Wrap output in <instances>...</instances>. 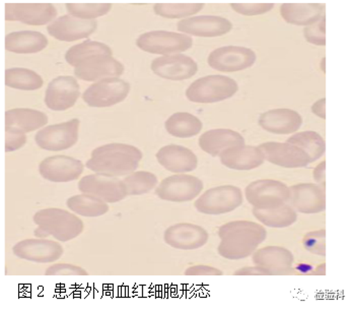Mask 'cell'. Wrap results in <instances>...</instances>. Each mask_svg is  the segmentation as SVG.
<instances>
[{"label":"cell","instance_id":"e575fe53","mask_svg":"<svg viewBox=\"0 0 355 311\" xmlns=\"http://www.w3.org/2000/svg\"><path fill=\"white\" fill-rule=\"evenodd\" d=\"M98 56H112L113 52L106 44L96 42V41H85L70 47L65 54V59L70 65L78 67L87 59Z\"/></svg>","mask_w":355,"mask_h":311},{"label":"cell","instance_id":"9a60e30c","mask_svg":"<svg viewBox=\"0 0 355 311\" xmlns=\"http://www.w3.org/2000/svg\"><path fill=\"white\" fill-rule=\"evenodd\" d=\"M83 168L80 160L69 156L57 155L44 159L39 165V172L44 179L51 183H70L80 178Z\"/></svg>","mask_w":355,"mask_h":311},{"label":"cell","instance_id":"bcb514c9","mask_svg":"<svg viewBox=\"0 0 355 311\" xmlns=\"http://www.w3.org/2000/svg\"><path fill=\"white\" fill-rule=\"evenodd\" d=\"M185 275L187 276H223V273L219 269L214 267L205 266V264H198V266H192L186 269Z\"/></svg>","mask_w":355,"mask_h":311},{"label":"cell","instance_id":"7402d4cb","mask_svg":"<svg viewBox=\"0 0 355 311\" xmlns=\"http://www.w3.org/2000/svg\"><path fill=\"white\" fill-rule=\"evenodd\" d=\"M124 72V65L113 56H98L87 59L74 69L80 80L96 82L98 80L118 78Z\"/></svg>","mask_w":355,"mask_h":311},{"label":"cell","instance_id":"b9f144b4","mask_svg":"<svg viewBox=\"0 0 355 311\" xmlns=\"http://www.w3.org/2000/svg\"><path fill=\"white\" fill-rule=\"evenodd\" d=\"M304 38L308 42L318 46L326 45V17H321L317 23L304 28Z\"/></svg>","mask_w":355,"mask_h":311},{"label":"cell","instance_id":"30bf717a","mask_svg":"<svg viewBox=\"0 0 355 311\" xmlns=\"http://www.w3.org/2000/svg\"><path fill=\"white\" fill-rule=\"evenodd\" d=\"M203 190L202 180L188 174H176L164 178L155 190V194L163 201L185 203L193 201Z\"/></svg>","mask_w":355,"mask_h":311},{"label":"cell","instance_id":"6da1fadb","mask_svg":"<svg viewBox=\"0 0 355 311\" xmlns=\"http://www.w3.org/2000/svg\"><path fill=\"white\" fill-rule=\"evenodd\" d=\"M220 243L218 255L230 260L249 258L257 251L267 237V231L262 225L251 221H234L219 227Z\"/></svg>","mask_w":355,"mask_h":311},{"label":"cell","instance_id":"9c48e42d","mask_svg":"<svg viewBox=\"0 0 355 311\" xmlns=\"http://www.w3.org/2000/svg\"><path fill=\"white\" fill-rule=\"evenodd\" d=\"M80 124V120L76 118L69 121L46 126L36 133L35 141L43 150L51 152L69 150L78 141Z\"/></svg>","mask_w":355,"mask_h":311},{"label":"cell","instance_id":"44dd1931","mask_svg":"<svg viewBox=\"0 0 355 311\" xmlns=\"http://www.w3.org/2000/svg\"><path fill=\"white\" fill-rule=\"evenodd\" d=\"M265 159L284 168H302L310 164L306 153L288 142H264L259 146Z\"/></svg>","mask_w":355,"mask_h":311},{"label":"cell","instance_id":"f1b7e54d","mask_svg":"<svg viewBox=\"0 0 355 311\" xmlns=\"http://www.w3.org/2000/svg\"><path fill=\"white\" fill-rule=\"evenodd\" d=\"M324 8L322 3H284L280 6V15L291 25L311 26L323 17Z\"/></svg>","mask_w":355,"mask_h":311},{"label":"cell","instance_id":"f6af8a7d","mask_svg":"<svg viewBox=\"0 0 355 311\" xmlns=\"http://www.w3.org/2000/svg\"><path fill=\"white\" fill-rule=\"evenodd\" d=\"M46 276H87V271L82 267L70 264H55L46 269Z\"/></svg>","mask_w":355,"mask_h":311},{"label":"cell","instance_id":"5bb4252c","mask_svg":"<svg viewBox=\"0 0 355 311\" xmlns=\"http://www.w3.org/2000/svg\"><path fill=\"white\" fill-rule=\"evenodd\" d=\"M80 96V87L73 76H58L48 85L44 100L50 110L65 111L74 106Z\"/></svg>","mask_w":355,"mask_h":311},{"label":"cell","instance_id":"603a6c76","mask_svg":"<svg viewBox=\"0 0 355 311\" xmlns=\"http://www.w3.org/2000/svg\"><path fill=\"white\" fill-rule=\"evenodd\" d=\"M255 266L266 269L270 276L288 275L293 273L295 256L282 246L263 247L253 253Z\"/></svg>","mask_w":355,"mask_h":311},{"label":"cell","instance_id":"8992f818","mask_svg":"<svg viewBox=\"0 0 355 311\" xmlns=\"http://www.w3.org/2000/svg\"><path fill=\"white\" fill-rule=\"evenodd\" d=\"M244 198L240 188L234 185H223L210 188L195 201L197 211L205 215L227 214L243 205Z\"/></svg>","mask_w":355,"mask_h":311},{"label":"cell","instance_id":"ee69618b","mask_svg":"<svg viewBox=\"0 0 355 311\" xmlns=\"http://www.w3.org/2000/svg\"><path fill=\"white\" fill-rule=\"evenodd\" d=\"M232 10L244 15L266 14L274 8L273 3H232Z\"/></svg>","mask_w":355,"mask_h":311},{"label":"cell","instance_id":"d6a6232c","mask_svg":"<svg viewBox=\"0 0 355 311\" xmlns=\"http://www.w3.org/2000/svg\"><path fill=\"white\" fill-rule=\"evenodd\" d=\"M253 214L259 222L271 228L289 227L297 220V214L295 209L286 203L271 210H258L254 208Z\"/></svg>","mask_w":355,"mask_h":311},{"label":"cell","instance_id":"f35d334b","mask_svg":"<svg viewBox=\"0 0 355 311\" xmlns=\"http://www.w3.org/2000/svg\"><path fill=\"white\" fill-rule=\"evenodd\" d=\"M203 8V3H157L155 12L166 19H180L197 14Z\"/></svg>","mask_w":355,"mask_h":311},{"label":"cell","instance_id":"4fadbf2b","mask_svg":"<svg viewBox=\"0 0 355 311\" xmlns=\"http://www.w3.org/2000/svg\"><path fill=\"white\" fill-rule=\"evenodd\" d=\"M17 258L37 264H49L58 260L64 253L62 245L45 238H34L19 241L12 247Z\"/></svg>","mask_w":355,"mask_h":311},{"label":"cell","instance_id":"7c38bea8","mask_svg":"<svg viewBox=\"0 0 355 311\" xmlns=\"http://www.w3.org/2000/svg\"><path fill=\"white\" fill-rule=\"evenodd\" d=\"M78 190L83 194H92L109 203L123 201L128 196L123 181L98 173L83 177L78 183Z\"/></svg>","mask_w":355,"mask_h":311},{"label":"cell","instance_id":"8fae6325","mask_svg":"<svg viewBox=\"0 0 355 311\" xmlns=\"http://www.w3.org/2000/svg\"><path fill=\"white\" fill-rule=\"evenodd\" d=\"M255 52L241 46H225L214 50L208 56L207 62L211 69L223 72L244 71L255 63Z\"/></svg>","mask_w":355,"mask_h":311},{"label":"cell","instance_id":"681fc988","mask_svg":"<svg viewBox=\"0 0 355 311\" xmlns=\"http://www.w3.org/2000/svg\"><path fill=\"white\" fill-rule=\"evenodd\" d=\"M325 105H326V99L323 98V99H320L317 101V102L314 103L312 107L313 113L315 115L319 116L320 118H323V119H326V110H325Z\"/></svg>","mask_w":355,"mask_h":311},{"label":"cell","instance_id":"60d3db41","mask_svg":"<svg viewBox=\"0 0 355 311\" xmlns=\"http://www.w3.org/2000/svg\"><path fill=\"white\" fill-rule=\"evenodd\" d=\"M302 245L306 251L313 255L326 256V230L309 232L304 236Z\"/></svg>","mask_w":355,"mask_h":311},{"label":"cell","instance_id":"cb8c5ba5","mask_svg":"<svg viewBox=\"0 0 355 311\" xmlns=\"http://www.w3.org/2000/svg\"><path fill=\"white\" fill-rule=\"evenodd\" d=\"M178 30L196 37H219L227 34L232 28L229 19L216 15H200L188 17L178 23Z\"/></svg>","mask_w":355,"mask_h":311},{"label":"cell","instance_id":"7a4b0ae2","mask_svg":"<svg viewBox=\"0 0 355 311\" xmlns=\"http://www.w3.org/2000/svg\"><path fill=\"white\" fill-rule=\"evenodd\" d=\"M141 159V151L137 146L113 142L95 149L87 167L98 174L125 176L135 172Z\"/></svg>","mask_w":355,"mask_h":311},{"label":"cell","instance_id":"7bdbcfd3","mask_svg":"<svg viewBox=\"0 0 355 311\" xmlns=\"http://www.w3.org/2000/svg\"><path fill=\"white\" fill-rule=\"evenodd\" d=\"M27 142V135L23 131L6 128V152L10 153L23 148Z\"/></svg>","mask_w":355,"mask_h":311},{"label":"cell","instance_id":"83f0119b","mask_svg":"<svg viewBox=\"0 0 355 311\" xmlns=\"http://www.w3.org/2000/svg\"><path fill=\"white\" fill-rule=\"evenodd\" d=\"M199 146L203 152L214 157L234 146H244L245 139L238 131L232 129L218 128L206 131L199 137Z\"/></svg>","mask_w":355,"mask_h":311},{"label":"cell","instance_id":"836d02e7","mask_svg":"<svg viewBox=\"0 0 355 311\" xmlns=\"http://www.w3.org/2000/svg\"><path fill=\"white\" fill-rule=\"evenodd\" d=\"M67 208L83 217L96 218L109 212L106 201L89 194H78L67 199Z\"/></svg>","mask_w":355,"mask_h":311},{"label":"cell","instance_id":"d6986e66","mask_svg":"<svg viewBox=\"0 0 355 311\" xmlns=\"http://www.w3.org/2000/svg\"><path fill=\"white\" fill-rule=\"evenodd\" d=\"M150 67L157 76L171 81L189 80L198 72L196 61L183 54L155 58Z\"/></svg>","mask_w":355,"mask_h":311},{"label":"cell","instance_id":"c3c4849f","mask_svg":"<svg viewBox=\"0 0 355 311\" xmlns=\"http://www.w3.org/2000/svg\"><path fill=\"white\" fill-rule=\"evenodd\" d=\"M326 162H322V163H320L319 165L317 166V167L315 168L314 170V174H313V176H314V179L315 183H318V185L322 186V187L325 188V184H326Z\"/></svg>","mask_w":355,"mask_h":311},{"label":"cell","instance_id":"52a82bcc","mask_svg":"<svg viewBox=\"0 0 355 311\" xmlns=\"http://www.w3.org/2000/svg\"><path fill=\"white\" fill-rule=\"evenodd\" d=\"M130 92V85L121 78H112L89 85L83 99L93 108H106L123 102Z\"/></svg>","mask_w":355,"mask_h":311},{"label":"cell","instance_id":"e0dca14e","mask_svg":"<svg viewBox=\"0 0 355 311\" xmlns=\"http://www.w3.org/2000/svg\"><path fill=\"white\" fill-rule=\"evenodd\" d=\"M291 207L302 214H319L326 210L325 188L315 183H300L289 187Z\"/></svg>","mask_w":355,"mask_h":311},{"label":"cell","instance_id":"ba28073f","mask_svg":"<svg viewBox=\"0 0 355 311\" xmlns=\"http://www.w3.org/2000/svg\"><path fill=\"white\" fill-rule=\"evenodd\" d=\"M137 45L151 54H172L184 52L193 45L191 37L166 31H153L140 35Z\"/></svg>","mask_w":355,"mask_h":311},{"label":"cell","instance_id":"d590c367","mask_svg":"<svg viewBox=\"0 0 355 311\" xmlns=\"http://www.w3.org/2000/svg\"><path fill=\"white\" fill-rule=\"evenodd\" d=\"M286 142L302 149L308 156L310 163L317 161L326 152V142L315 131H309L295 133V135L289 137Z\"/></svg>","mask_w":355,"mask_h":311},{"label":"cell","instance_id":"1f68e13d","mask_svg":"<svg viewBox=\"0 0 355 311\" xmlns=\"http://www.w3.org/2000/svg\"><path fill=\"white\" fill-rule=\"evenodd\" d=\"M164 128L173 137L189 139L200 133L203 124L198 117L191 113L177 112L166 119Z\"/></svg>","mask_w":355,"mask_h":311},{"label":"cell","instance_id":"484cf974","mask_svg":"<svg viewBox=\"0 0 355 311\" xmlns=\"http://www.w3.org/2000/svg\"><path fill=\"white\" fill-rule=\"evenodd\" d=\"M259 126L274 135H291L302 128V118L291 109H273L260 116Z\"/></svg>","mask_w":355,"mask_h":311},{"label":"cell","instance_id":"f907efd6","mask_svg":"<svg viewBox=\"0 0 355 311\" xmlns=\"http://www.w3.org/2000/svg\"><path fill=\"white\" fill-rule=\"evenodd\" d=\"M293 271H297V273L302 274V275H314L315 269L312 264L301 262V264H297L293 267Z\"/></svg>","mask_w":355,"mask_h":311},{"label":"cell","instance_id":"ac0fdd59","mask_svg":"<svg viewBox=\"0 0 355 311\" xmlns=\"http://www.w3.org/2000/svg\"><path fill=\"white\" fill-rule=\"evenodd\" d=\"M98 28L95 19H82L73 15H62L48 26L50 36L59 41L73 42L91 36Z\"/></svg>","mask_w":355,"mask_h":311},{"label":"cell","instance_id":"277c9868","mask_svg":"<svg viewBox=\"0 0 355 311\" xmlns=\"http://www.w3.org/2000/svg\"><path fill=\"white\" fill-rule=\"evenodd\" d=\"M238 91L236 81L229 76H207L192 83L186 91V97L193 103L210 104L230 99Z\"/></svg>","mask_w":355,"mask_h":311},{"label":"cell","instance_id":"4dcf8cb0","mask_svg":"<svg viewBox=\"0 0 355 311\" xmlns=\"http://www.w3.org/2000/svg\"><path fill=\"white\" fill-rule=\"evenodd\" d=\"M48 116L42 111L30 108H15L6 112V128H12L28 133L44 128Z\"/></svg>","mask_w":355,"mask_h":311},{"label":"cell","instance_id":"5b68a950","mask_svg":"<svg viewBox=\"0 0 355 311\" xmlns=\"http://www.w3.org/2000/svg\"><path fill=\"white\" fill-rule=\"evenodd\" d=\"M247 201L255 209L271 210L286 205L291 196L288 186L273 179H261L250 183L245 190Z\"/></svg>","mask_w":355,"mask_h":311},{"label":"cell","instance_id":"74e56055","mask_svg":"<svg viewBox=\"0 0 355 311\" xmlns=\"http://www.w3.org/2000/svg\"><path fill=\"white\" fill-rule=\"evenodd\" d=\"M123 183L128 196H141L157 187L159 179L148 171H137L125 177Z\"/></svg>","mask_w":355,"mask_h":311},{"label":"cell","instance_id":"ffe728a7","mask_svg":"<svg viewBox=\"0 0 355 311\" xmlns=\"http://www.w3.org/2000/svg\"><path fill=\"white\" fill-rule=\"evenodd\" d=\"M52 3H6V21H19L31 26H43L56 17Z\"/></svg>","mask_w":355,"mask_h":311},{"label":"cell","instance_id":"816d5d0a","mask_svg":"<svg viewBox=\"0 0 355 311\" xmlns=\"http://www.w3.org/2000/svg\"><path fill=\"white\" fill-rule=\"evenodd\" d=\"M325 269H326V264H320L319 267H317V268L315 269L314 275H321V276L325 275V274H326Z\"/></svg>","mask_w":355,"mask_h":311},{"label":"cell","instance_id":"7dc6e473","mask_svg":"<svg viewBox=\"0 0 355 311\" xmlns=\"http://www.w3.org/2000/svg\"><path fill=\"white\" fill-rule=\"evenodd\" d=\"M236 276H270V274L266 269L260 268V267H246L234 271Z\"/></svg>","mask_w":355,"mask_h":311},{"label":"cell","instance_id":"4316f807","mask_svg":"<svg viewBox=\"0 0 355 311\" xmlns=\"http://www.w3.org/2000/svg\"><path fill=\"white\" fill-rule=\"evenodd\" d=\"M220 162L230 169L247 171L260 167L265 158L259 146H240L221 153Z\"/></svg>","mask_w":355,"mask_h":311},{"label":"cell","instance_id":"3957f363","mask_svg":"<svg viewBox=\"0 0 355 311\" xmlns=\"http://www.w3.org/2000/svg\"><path fill=\"white\" fill-rule=\"evenodd\" d=\"M34 222L38 226L34 232L36 237L52 236L61 242H67L78 237L85 229V225L78 217L56 208L37 212L34 216Z\"/></svg>","mask_w":355,"mask_h":311},{"label":"cell","instance_id":"d4e9b609","mask_svg":"<svg viewBox=\"0 0 355 311\" xmlns=\"http://www.w3.org/2000/svg\"><path fill=\"white\" fill-rule=\"evenodd\" d=\"M157 160L166 170L177 174L191 172L198 166L197 156L189 149L178 144L163 146L157 153Z\"/></svg>","mask_w":355,"mask_h":311},{"label":"cell","instance_id":"2e32d148","mask_svg":"<svg viewBox=\"0 0 355 311\" xmlns=\"http://www.w3.org/2000/svg\"><path fill=\"white\" fill-rule=\"evenodd\" d=\"M208 232L205 228L190 223L173 225L164 231L166 244L180 251H195L207 243Z\"/></svg>","mask_w":355,"mask_h":311},{"label":"cell","instance_id":"8d00e7d4","mask_svg":"<svg viewBox=\"0 0 355 311\" xmlns=\"http://www.w3.org/2000/svg\"><path fill=\"white\" fill-rule=\"evenodd\" d=\"M6 85L21 91H35L43 87L44 81L37 72L23 67H15L6 69Z\"/></svg>","mask_w":355,"mask_h":311},{"label":"cell","instance_id":"f546056e","mask_svg":"<svg viewBox=\"0 0 355 311\" xmlns=\"http://www.w3.org/2000/svg\"><path fill=\"white\" fill-rule=\"evenodd\" d=\"M48 46V39L42 33L21 31L6 35V49L15 53H37Z\"/></svg>","mask_w":355,"mask_h":311},{"label":"cell","instance_id":"ab89813d","mask_svg":"<svg viewBox=\"0 0 355 311\" xmlns=\"http://www.w3.org/2000/svg\"><path fill=\"white\" fill-rule=\"evenodd\" d=\"M70 15L82 19H93L108 14L111 3H67Z\"/></svg>","mask_w":355,"mask_h":311}]
</instances>
